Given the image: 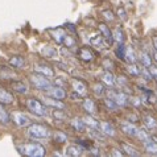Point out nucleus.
Returning <instances> with one entry per match:
<instances>
[{
  "instance_id": "1",
  "label": "nucleus",
  "mask_w": 157,
  "mask_h": 157,
  "mask_svg": "<svg viewBox=\"0 0 157 157\" xmlns=\"http://www.w3.org/2000/svg\"><path fill=\"white\" fill-rule=\"evenodd\" d=\"M19 149L23 155H27L29 157H42L46 155L45 148L37 143H25L21 147H19Z\"/></svg>"
},
{
  "instance_id": "2",
  "label": "nucleus",
  "mask_w": 157,
  "mask_h": 157,
  "mask_svg": "<svg viewBox=\"0 0 157 157\" xmlns=\"http://www.w3.org/2000/svg\"><path fill=\"white\" fill-rule=\"evenodd\" d=\"M28 136L32 139H46L50 136V131L42 124H29Z\"/></svg>"
},
{
  "instance_id": "3",
  "label": "nucleus",
  "mask_w": 157,
  "mask_h": 157,
  "mask_svg": "<svg viewBox=\"0 0 157 157\" xmlns=\"http://www.w3.org/2000/svg\"><path fill=\"white\" fill-rule=\"evenodd\" d=\"M29 81H30V83L33 85V87H36L38 90H42V91H48L52 87V82L48 79V77L42 75L40 73L32 74V75L29 77Z\"/></svg>"
},
{
  "instance_id": "4",
  "label": "nucleus",
  "mask_w": 157,
  "mask_h": 157,
  "mask_svg": "<svg viewBox=\"0 0 157 157\" xmlns=\"http://www.w3.org/2000/svg\"><path fill=\"white\" fill-rule=\"evenodd\" d=\"M27 108L32 112L33 115L37 116H45L46 115V108L45 106L40 102V100L34 99V98H29L27 99Z\"/></svg>"
},
{
  "instance_id": "5",
  "label": "nucleus",
  "mask_w": 157,
  "mask_h": 157,
  "mask_svg": "<svg viewBox=\"0 0 157 157\" xmlns=\"http://www.w3.org/2000/svg\"><path fill=\"white\" fill-rule=\"evenodd\" d=\"M11 117L13 119V121L17 125H20V127H27V125L30 124V119L28 117V115H25L20 111H13Z\"/></svg>"
},
{
  "instance_id": "6",
  "label": "nucleus",
  "mask_w": 157,
  "mask_h": 157,
  "mask_svg": "<svg viewBox=\"0 0 157 157\" xmlns=\"http://www.w3.org/2000/svg\"><path fill=\"white\" fill-rule=\"evenodd\" d=\"M99 129L104 136H108V137H115L116 135V131L115 128L112 127L110 123H106V121H100L99 123Z\"/></svg>"
},
{
  "instance_id": "7",
  "label": "nucleus",
  "mask_w": 157,
  "mask_h": 157,
  "mask_svg": "<svg viewBox=\"0 0 157 157\" xmlns=\"http://www.w3.org/2000/svg\"><path fill=\"white\" fill-rule=\"evenodd\" d=\"M0 103L2 104H12L13 103V95L2 86H0Z\"/></svg>"
},
{
  "instance_id": "8",
  "label": "nucleus",
  "mask_w": 157,
  "mask_h": 157,
  "mask_svg": "<svg viewBox=\"0 0 157 157\" xmlns=\"http://www.w3.org/2000/svg\"><path fill=\"white\" fill-rule=\"evenodd\" d=\"M48 93H49L53 98L58 99V100H62V99L66 98V91H65L62 87H59V86H57V87H50V89L48 90Z\"/></svg>"
},
{
  "instance_id": "9",
  "label": "nucleus",
  "mask_w": 157,
  "mask_h": 157,
  "mask_svg": "<svg viewBox=\"0 0 157 157\" xmlns=\"http://www.w3.org/2000/svg\"><path fill=\"white\" fill-rule=\"evenodd\" d=\"M50 33H52V37L54 38L57 44H63L65 37L67 36V33L65 32L62 28H56V29H53V30H50Z\"/></svg>"
},
{
  "instance_id": "10",
  "label": "nucleus",
  "mask_w": 157,
  "mask_h": 157,
  "mask_svg": "<svg viewBox=\"0 0 157 157\" xmlns=\"http://www.w3.org/2000/svg\"><path fill=\"white\" fill-rule=\"evenodd\" d=\"M34 70H36V73H40V74H42V75H45L48 78H52L54 75L53 69H52L50 66H48V65H37V66L34 67Z\"/></svg>"
},
{
  "instance_id": "11",
  "label": "nucleus",
  "mask_w": 157,
  "mask_h": 157,
  "mask_svg": "<svg viewBox=\"0 0 157 157\" xmlns=\"http://www.w3.org/2000/svg\"><path fill=\"white\" fill-rule=\"evenodd\" d=\"M120 147H121V149L125 152V155H128V156H131V157H137V156H140V152H139L135 147L131 145V144L121 143Z\"/></svg>"
},
{
  "instance_id": "12",
  "label": "nucleus",
  "mask_w": 157,
  "mask_h": 157,
  "mask_svg": "<svg viewBox=\"0 0 157 157\" xmlns=\"http://www.w3.org/2000/svg\"><path fill=\"white\" fill-rule=\"evenodd\" d=\"M120 128H121V131H123L125 135H128V136H136V133H137V128L135 127L133 124L128 123V121H125V123H121Z\"/></svg>"
},
{
  "instance_id": "13",
  "label": "nucleus",
  "mask_w": 157,
  "mask_h": 157,
  "mask_svg": "<svg viewBox=\"0 0 157 157\" xmlns=\"http://www.w3.org/2000/svg\"><path fill=\"white\" fill-rule=\"evenodd\" d=\"M90 42H91V45H93L94 48H97V49H99V50H102V49H104L106 46H108V45H107V41L104 40L103 37H100V36L93 37V38L90 40Z\"/></svg>"
},
{
  "instance_id": "14",
  "label": "nucleus",
  "mask_w": 157,
  "mask_h": 157,
  "mask_svg": "<svg viewBox=\"0 0 157 157\" xmlns=\"http://www.w3.org/2000/svg\"><path fill=\"white\" fill-rule=\"evenodd\" d=\"M99 30L103 33V36H104V38H106V41H107V45L110 46L112 44V33H111V30L108 29V27L106 24H99Z\"/></svg>"
},
{
  "instance_id": "15",
  "label": "nucleus",
  "mask_w": 157,
  "mask_h": 157,
  "mask_svg": "<svg viewBox=\"0 0 157 157\" xmlns=\"http://www.w3.org/2000/svg\"><path fill=\"white\" fill-rule=\"evenodd\" d=\"M71 127L75 131H78V132H85L86 128H87L83 119H81V117H75V119L71 120Z\"/></svg>"
},
{
  "instance_id": "16",
  "label": "nucleus",
  "mask_w": 157,
  "mask_h": 157,
  "mask_svg": "<svg viewBox=\"0 0 157 157\" xmlns=\"http://www.w3.org/2000/svg\"><path fill=\"white\" fill-rule=\"evenodd\" d=\"M82 153H83V148L79 145H70V147H67V149H66V156H70V157L81 156Z\"/></svg>"
},
{
  "instance_id": "17",
  "label": "nucleus",
  "mask_w": 157,
  "mask_h": 157,
  "mask_svg": "<svg viewBox=\"0 0 157 157\" xmlns=\"http://www.w3.org/2000/svg\"><path fill=\"white\" fill-rule=\"evenodd\" d=\"M78 56L81 57V59L86 61V62H89V61H91V59L94 58L93 52H91L89 48H81L79 52H78Z\"/></svg>"
},
{
  "instance_id": "18",
  "label": "nucleus",
  "mask_w": 157,
  "mask_h": 157,
  "mask_svg": "<svg viewBox=\"0 0 157 157\" xmlns=\"http://www.w3.org/2000/svg\"><path fill=\"white\" fill-rule=\"evenodd\" d=\"M10 63L11 66L17 67V69H21V67H25V59L21 57V56H15L10 59Z\"/></svg>"
},
{
  "instance_id": "19",
  "label": "nucleus",
  "mask_w": 157,
  "mask_h": 157,
  "mask_svg": "<svg viewBox=\"0 0 157 157\" xmlns=\"http://www.w3.org/2000/svg\"><path fill=\"white\" fill-rule=\"evenodd\" d=\"M17 77L13 71H11L8 67L6 66H0V78L2 79H12V78Z\"/></svg>"
},
{
  "instance_id": "20",
  "label": "nucleus",
  "mask_w": 157,
  "mask_h": 157,
  "mask_svg": "<svg viewBox=\"0 0 157 157\" xmlns=\"http://www.w3.org/2000/svg\"><path fill=\"white\" fill-rule=\"evenodd\" d=\"M73 87H74V91L75 93H78L79 95H85L86 94V85L83 83V82H81V81H73Z\"/></svg>"
},
{
  "instance_id": "21",
  "label": "nucleus",
  "mask_w": 157,
  "mask_h": 157,
  "mask_svg": "<svg viewBox=\"0 0 157 157\" xmlns=\"http://www.w3.org/2000/svg\"><path fill=\"white\" fill-rule=\"evenodd\" d=\"M144 148L148 153H152V155H157V143L153 140H149V141H145L143 143Z\"/></svg>"
},
{
  "instance_id": "22",
  "label": "nucleus",
  "mask_w": 157,
  "mask_h": 157,
  "mask_svg": "<svg viewBox=\"0 0 157 157\" xmlns=\"http://www.w3.org/2000/svg\"><path fill=\"white\" fill-rule=\"evenodd\" d=\"M12 87H13V90L15 91H17V93L19 94H27L28 93V86L24 83V82H13V83H12Z\"/></svg>"
},
{
  "instance_id": "23",
  "label": "nucleus",
  "mask_w": 157,
  "mask_h": 157,
  "mask_svg": "<svg viewBox=\"0 0 157 157\" xmlns=\"http://www.w3.org/2000/svg\"><path fill=\"white\" fill-rule=\"evenodd\" d=\"M11 120V115L7 112V110L3 107V104L0 103V123L2 124H8Z\"/></svg>"
},
{
  "instance_id": "24",
  "label": "nucleus",
  "mask_w": 157,
  "mask_h": 157,
  "mask_svg": "<svg viewBox=\"0 0 157 157\" xmlns=\"http://www.w3.org/2000/svg\"><path fill=\"white\" fill-rule=\"evenodd\" d=\"M86 127H89L90 129H99V121L97 119H94V117L91 116H87L83 119Z\"/></svg>"
},
{
  "instance_id": "25",
  "label": "nucleus",
  "mask_w": 157,
  "mask_h": 157,
  "mask_svg": "<svg viewBox=\"0 0 157 157\" xmlns=\"http://www.w3.org/2000/svg\"><path fill=\"white\" fill-rule=\"evenodd\" d=\"M112 38H114L115 41H117V44H120V42H124V32H123V29L121 28H116L114 30V33H112Z\"/></svg>"
},
{
  "instance_id": "26",
  "label": "nucleus",
  "mask_w": 157,
  "mask_h": 157,
  "mask_svg": "<svg viewBox=\"0 0 157 157\" xmlns=\"http://www.w3.org/2000/svg\"><path fill=\"white\" fill-rule=\"evenodd\" d=\"M83 108L89 114H95V103L91 99H85L83 100Z\"/></svg>"
},
{
  "instance_id": "27",
  "label": "nucleus",
  "mask_w": 157,
  "mask_h": 157,
  "mask_svg": "<svg viewBox=\"0 0 157 157\" xmlns=\"http://www.w3.org/2000/svg\"><path fill=\"white\" fill-rule=\"evenodd\" d=\"M41 53L48 58H54L56 56H57V50H56L54 48H52V46H45L41 50Z\"/></svg>"
},
{
  "instance_id": "28",
  "label": "nucleus",
  "mask_w": 157,
  "mask_h": 157,
  "mask_svg": "<svg viewBox=\"0 0 157 157\" xmlns=\"http://www.w3.org/2000/svg\"><path fill=\"white\" fill-rule=\"evenodd\" d=\"M136 137L140 140L141 143H145V141H149V140H152L151 139V136L148 135V132L145 129H137V133H136Z\"/></svg>"
},
{
  "instance_id": "29",
  "label": "nucleus",
  "mask_w": 157,
  "mask_h": 157,
  "mask_svg": "<svg viewBox=\"0 0 157 157\" xmlns=\"http://www.w3.org/2000/svg\"><path fill=\"white\" fill-rule=\"evenodd\" d=\"M144 123H145V127L147 128H149V129H153L157 127V121L155 117H152V116H144Z\"/></svg>"
},
{
  "instance_id": "30",
  "label": "nucleus",
  "mask_w": 157,
  "mask_h": 157,
  "mask_svg": "<svg viewBox=\"0 0 157 157\" xmlns=\"http://www.w3.org/2000/svg\"><path fill=\"white\" fill-rule=\"evenodd\" d=\"M53 117L54 119H58V120H66L67 119V115H66V112H65L62 108H57V110H54L53 111Z\"/></svg>"
},
{
  "instance_id": "31",
  "label": "nucleus",
  "mask_w": 157,
  "mask_h": 157,
  "mask_svg": "<svg viewBox=\"0 0 157 157\" xmlns=\"http://www.w3.org/2000/svg\"><path fill=\"white\" fill-rule=\"evenodd\" d=\"M102 79H103V82L104 83H107L108 86H112L115 83V78H114V75H112L111 73H104L103 75H102Z\"/></svg>"
},
{
  "instance_id": "32",
  "label": "nucleus",
  "mask_w": 157,
  "mask_h": 157,
  "mask_svg": "<svg viewBox=\"0 0 157 157\" xmlns=\"http://www.w3.org/2000/svg\"><path fill=\"white\" fill-rule=\"evenodd\" d=\"M125 49H127V48H125L124 42H120L119 46H117V49H116V56L120 59H124V57H125Z\"/></svg>"
},
{
  "instance_id": "33",
  "label": "nucleus",
  "mask_w": 157,
  "mask_h": 157,
  "mask_svg": "<svg viewBox=\"0 0 157 157\" xmlns=\"http://www.w3.org/2000/svg\"><path fill=\"white\" fill-rule=\"evenodd\" d=\"M124 58L127 59L128 62H131V63H133L135 61H136V56H135L133 50L131 49V48H127V49H125V57Z\"/></svg>"
},
{
  "instance_id": "34",
  "label": "nucleus",
  "mask_w": 157,
  "mask_h": 157,
  "mask_svg": "<svg viewBox=\"0 0 157 157\" xmlns=\"http://www.w3.org/2000/svg\"><path fill=\"white\" fill-rule=\"evenodd\" d=\"M141 61H143L144 67L149 69L152 66V61H151V57H149V54H148V53H143L141 54Z\"/></svg>"
},
{
  "instance_id": "35",
  "label": "nucleus",
  "mask_w": 157,
  "mask_h": 157,
  "mask_svg": "<svg viewBox=\"0 0 157 157\" xmlns=\"http://www.w3.org/2000/svg\"><path fill=\"white\" fill-rule=\"evenodd\" d=\"M45 102L49 104V106H53V107H57V108H63V103L61 102V100H53V99H50V98H46L45 99Z\"/></svg>"
},
{
  "instance_id": "36",
  "label": "nucleus",
  "mask_w": 157,
  "mask_h": 157,
  "mask_svg": "<svg viewBox=\"0 0 157 157\" xmlns=\"http://www.w3.org/2000/svg\"><path fill=\"white\" fill-rule=\"evenodd\" d=\"M90 136L93 137V139H95V140L98 139L99 141H104V135L98 132V129H91L90 131Z\"/></svg>"
},
{
  "instance_id": "37",
  "label": "nucleus",
  "mask_w": 157,
  "mask_h": 157,
  "mask_svg": "<svg viewBox=\"0 0 157 157\" xmlns=\"http://www.w3.org/2000/svg\"><path fill=\"white\" fill-rule=\"evenodd\" d=\"M54 139H56V141H58V143H65L67 140V136L65 133H62V132H56L54 133Z\"/></svg>"
},
{
  "instance_id": "38",
  "label": "nucleus",
  "mask_w": 157,
  "mask_h": 157,
  "mask_svg": "<svg viewBox=\"0 0 157 157\" xmlns=\"http://www.w3.org/2000/svg\"><path fill=\"white\" fill-rule=\"evenodd\" d=\"M106 106L110 108V110H116L117 108V104L115 103V100H112L110 98H106Z\"/></svg>"
},
{
  "instance_id": "39",
  "label": "nucleus",
  "mask_w": 157,
  "mask_h": 157,
  "mask_svg": "<svg viewBox=\"0 0 157 157\" xmlns=\"http://www.w3.org/2000/svg\"><path fill=\"white\" fill-rule=\"evenodd\" d=\"M63 44H65V45H66V46L71 48V46L75 45V41H74V38H71V37L67 34V36L65 37V40H63Z\"/></svg>"
},
{
  "instance_id": "40",
  "label": "nucleus",
  "mask_w": 157,
  "mask_h": 157,
  "mask_svg": "<svg viewBox=\"0 0 157 157\" xmlns=\"http://www.w3.org/2000/svg\"><path fill=\"white\" fill-rule=\"evenodd\" d=\"M94 91H95L97 94H102L103 91H104V89H103V86L100 85V83H97V85L94 86Z\"/></svg>"
},
{
  "instance_id": "41",
  "label": "nucleus",
  "mask_w": 157,
  "mask_h": 157,
  "mask_svg": "<svg viewBox=\"0 0 157 157\" xmlns=\"http://www.w3.org/2000/svg\"><path fill=\"white\" fill-rule=\"evenodd\" d=\"M103 16L106 17V19H108V20H114V15H112V12H110V11H104Z\"/></svg>"
},
{
  "instance_id": "42",
  "label": "nucleus",
  "mask_w": 157,
  "mask_h": 157,
  "mask_svg": "<svg viewBox=\"0 0 157 157\" xmlns=\"http://www.w3.org/2000/svg\"><path fill=\"white\" fill-rule=\"evenodd\" d=\"M129 71L132 74H139L140 71H139V69H136V66L135 65H132V66H129Z\"/></svg>"
},
{
  "instance_id": "43",
  "label": "nucleus",
  "mask_w": 157,
  "mask_h": 157,
  "mask_svg": "<svg viewBox=\"0 0 157 157\" xmlns=\"http://www.w3.org/2000/svg\"><path fill=\"white\" fill-rule=\"evenodd\" d=\"M119 16H120L123 20H127V16H125V11H124V10H119Z\"/></svg>"
},
{
  "instance_id": "44",
  "label": "nucleus",
  "mask_w": 157,
  "mask_h": 157,
  "mask_svg": "<svg viewBox=\"0 0 157 157\" xmlns=\"http://www.w3.org/2000/svg\"><path fill=\"white\" fill-rule=\"evenodd\" d=\"M114 152H111V155L112 156H123V153L121 152H117V149H112Z\"/></svg>"
},
{
  "instance_id": "45",
  "label": "nucleus",
  "mask_w": 157,
  "mask_h": 157,
  "mask_svg": "<svg viewBox=\"0 0 157 157\" xmlns=\"http://www.w3.org/2000/svg\"><path fill=\"white\" fill-rule=\"evenodd\" d=\"M151 71H152V75H155V77H156V79H157V69H156V67H152V69H151Z\"/></svg>"
},
{
  "instance_id": "46",
  "label": "nucleus",
  "mask_w": 157,
  "mask_h": 157,
  "mask_svg": "<svg viewBox=\"0 0 157 157\" xmlns=\"http://www.w3.org/2000/svg\"><path fill=\"white\" fill-rule=\"evenodd\" d=\"M153 58H155V61L157 62V49H153Z\"/></svg>"
},
{
  "instance_id": "47",
  "label": "nucleus",
  "mask_w": 157,
  "mask_h": 157,
  "mask_svg": "<svg viewBox=\"0 0 157 157\" xmlns=\"http://www.w3.org/2000/svg\"><path fill=\"white\" fill-rule=\"evenodd\" d=\"M153 45H155V49H157V36L153 37Z\"/></svg>"
}]
</instances>
